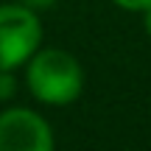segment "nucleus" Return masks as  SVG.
Here are the masks:
<instances>
[{
	"label": "nucleus",
	"instance_id": "obj_1",
	"mask_svg": "<svg viewBox=\"0 0 151 151\" xmlns=\"http://www.w3.org/2000/svg\"><path fill=\"white\" fill-rule=\"evenodd\" d=\"M25 87L45 106H67L84 92V67L65 48H39L25 62Z\"/></svg>",
	"mask_w": 151,
	"mask_h": 151
},
{
	"label": "nucleus",
	"instance_id": "obj_2",
	"mask_svg": "<svg viewBox=\"0 0 151 151\" xmlns=\"http://www.w3.org/2000/svg\"><path fill=\"white\" fill-rule=\"evenodd\" d=\"M42 48L39 11L22 3L0 6V70H20Z\"/></svg>",
	"mask_w": 151,
	"mask_h": 151
},
{
	"label": "nucleus",
	"instance_id": "obj_3",
	"mask_svg": "<svg viewBox=\"0 0 151 151\" xmlns=\"http://www.w3.org/2000/svg\"><path fill=\"white\" fill-rule=\"evenodd\" d=\"M53 146V129L37 109L6 106L0 112V151H50Z\"/></svg>",
	"mask_w": 151,
	"mask_h": 151
},
{
	"label": "nucleus",
	"instance_id": "obj_4",
	"mask_svg": "<svg viewBox=\"0 0 151 151\" xmlns=\"http://www.w3.org/2000/svg\"><path fill=\"white\" fill-rule=\"evenodd\" d=\"M17 70H0V104H9L17 95Z\"/></svg>",
	"mask_w": 151,
	"mask_h": 151
},
{
	"label": "nucleus",
	"instance_id": "obj_5",
	"mask_svg": "<svg viewBox=\"0 0 151 151\" xmlns=\"http://www.w3.org/2000/svg\"><path fill=\"white\" fill-rule=\"evenodd\" d=\"M109 3H115L118 9H123V11H134V14H140L146 6H151V0H109Z\"/></svg>",
	"mask_w": 151,
	"mask_h": 151
},
{
	"label": "nucleus",
	"instance_id": "obj_6",
	"mask_svg": "<svg viewBox=\"0 0 151 151\" xmlns=\"http://www.w3.org/2000/svg\"><path fill=\"white\" fill-rule=\"evenodd\" d=\"M17 3L28 6V9H34V11H45V9H50V6H56L59 0H17Z\"/></svg>",
	"mask_w": 151,
	"mask_h": 151
},
{
	"label": "nucleus",
	"instance_id": "obj_7",
	"mask_svg": "<svg viewBox=\"0 0 151 151\" xmlns=\"http://www.w3.org/2000/svg\"><path fill=\"white\" fill-rule=\"evenodd\" d=\"M140 14H143V28H146V34H148V39H151V6H146Z\"/></svg>",
	"mask_w": 151,
	"mask_h": 151
}]
</instances>
